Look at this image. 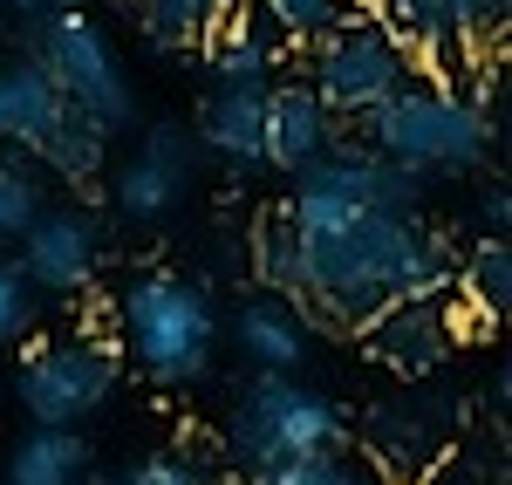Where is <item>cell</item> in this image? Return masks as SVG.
<instances>
[{"label":"cell","mask_w":512,"mask_h":485,"mask_svg":"<svg viewBox=\"0 0 512 485\" xmlns=\"http://www.w3.org/2000/svg\"><path fill=\"white\" fill-rule=\"evenodd\" d=\"M253 7H260V21L287 41V55H294V48L308 55V48H321L328 35H342V28L362 21V7H349V0H253Z\"/></svg>","instance_id":"obj_19"},{"label":"cell","mask_w":512,"mask_h":485,"mask_svg":"<svg viewBox=\"0 0 512 485\" xmlns=\"http://www.w3.org/2000/svg\"><path fill=\"white\" fill-rule=\"evenodd\" d=\"M458 301H403L390 315H376V322L362 328V349L376 356V363L403 369V376H424L451 356V342H458Z\"/></svg>","instance_id":"obj_13"},{"label":"cell","mask_w":512,"mask_h":485,"mask_svg":"<svg viewBox=\"0 0 512 485\" xmlns=\"http://www.w3.org/2000/svg\"><path fill=\"white\" fill-rule=\"evenodd\" d=\"M205 458H226V451L205 445V438H185V445H171V451H151V458H137V465L123 472V485H219Z\"/></svg>","instance_id":"obj_24"},{"label":"cell","mask_w":512,"mask_h":485,"mask_svg":"<svg viewBox=\"0 0 512 485\" xmlns=\"http://www.w3.org/2000/svg\"><path fill=\"white\" fill-rule=\"evenodd\" d=\"M226 171H260V96L253 89H205L198 103V144Z\"/></svg>","instance_id":"obj_15"},{"label":"cell","mask_w":512,"mask_h":485,"mask_svg":"<svg viewBox=\"0 0 512 485\" xmlns=\"http://www.w3.org/2000/svg\"><path fill=\"white\" fill-rule=\"evenodd\" d=\"M96 458H89V438L82 431H28L21 445L7 451V472L0 485H82Z\"/></svg>","instance_id":"obj_16"},{"label":"cell","mask_w":512,"mask_h":485,"mask_svg":"<svg viewBox=\"0 0 512 485\" xmlns=\"http://www.w3.org/2000/svg\"><path fill=\"white\" fill-rule=\"evenodd\" d=\"M14 14H28V21H48V14H69L76 0H7Z\"/></svg>","instance_id":"obj_29"},{"label":"cell","mask_w":512,"mask_h":485,"mask_svg":"<svg viewBox=\"0 0 512 485\" xmlns=\"http://www.w3.org/2000/svg\"><path fill=\"white\" fill-rule=\"evenodd\" d=\"M369 445H376L383 479L417 472V465H424V451H431V424L417 417V404H376V410H369Z\"/></svg>","instance_id":"obj_21"},{"label":"cell","mask_w":512,"mask_h":485,"mask_svg":"<svg viewBox=\"0 0 512 485\" xmlns=\"http://www.w3.org/2000/svg\"><path fill=\"white\" fill-rule=\"evenodd\" d=\"M315 485H376V479H369L362 465H349V458H328V465L315 472Z\"/></svg>","instance_id":"obj_28"},{"label":"cell","mask_w":512,"mask_h":485,"mask_svg":"<svg viewBox=\"0 0 512 485\" xmlns=\"http://www.w3.org/2000/svg\"><path fill=\"white\" fill-rule=\"evenodd\" d=\"M35 328V287L21 274V260L0 253V342H21Z\"/></svg>","instance_id":"obj_26"},{"label":"cell","mask_w":512,"mask_h":485,"mask_svg":"<svg viewBox=\"0 0 512 485\" xmlns=\"http://www.w3.org/2000/svg\"><path fill=\"white\" fill-rule=\"evenodd\" d=\"M478 219H485L492 240H506V219H512V192L506 185H485V192H478Z\"/></svg>","instance_id":"obj_27"},{"label":"cell","mask_w":512,"mask_h":485,"mask_svg":"<svg viewBox=\"0 0 512 485\" xmlns=\"http://www.w3.org/2000/svg\"><path fill=\"white\" fill-rule=\"evenodd\" d=\"M355 144L431 185V178L478 171L499 137H492V110L485 103L458 96V89H437V82H410L403 96H390L383 110H369L355 123Z\"/></svg>","instance_id":"obj_2"},{"label":"cell","mask_w":512,"mask_h":485,"mask_svg":"<svg viewBox=\"0 0 512 485\" xmlns=\"http://www.w3.org/2000/svg\"><path fill=\"white\" fill-rule=\"evenodd\" d=\"M226 458L260 472L280 458H342L349 451V424L321 390L294 383V376H253L239 390V410L226 424Z\"/></svg>","instance_id":"obj_5"},{"label":"cell","mask_w":512,"mask_h":485,"mask_svg":"<svg viewBox=\"0 0 512 485\" xmlns=\"http://www.w3.org/2000/svg\"><path fill=\"white\" fill-rule=\"evenodd\" d=\"M308 89L321 96V110L335 123H362L369 110H383L390 96H403L417 69H410V55L390 41V28L376 21V14H362L355 28L342 35H328L321 48H308Z\"/></svg>","instance_id":"obj_8"},{"label":"cell","mask_w":512,"mask_h":485,"mask_svg":"<svg viewBox=\"0 0 512 485\" xmlns=\"http://www.w3.org/2000/svg\"><path fill=\"white\" fill-rule=\"evenodd\" d=\"M117 376H123L117 342L96 335V328H76V335L41 342L35 356L21 363L14 397H21L35 431H82V417H96V410L110 404Z\"/></svg>","instance_id":"obj_7"},{"label":"cell","mask_w":512,"mask_h":485,"mask_svg":"<svg viewBox=\"0 0 512 485\" xmlns=\"http://www.w3.org/2000/svg\"><path fill=\"white\" fill-rule=\"evenodd\" d=\"M130 14H137L144 41L171 55V48H205V35L233 14V0H137Z\"/></svg>","instance_id":"obj_18"},{"label":"cell","mask_w":512,"mask_h":485,"mask_svg":"<svg viewBox=\"0 0 512 485\" xmlns=\"http://www.w3.org/2000/svg\"><path fill=\"white\" fill-rule=\"evenodd\" d=\"M301 233V226H294ZM458 287V260L424 212H342L301 233V287L294 308L308 328L362 335L403 301H444Z\"/></svg>","instance_id":"obj_1"},{"label":"cell","mask_w":512,"mask_h":485,"mask_svg":"<svg viewBox=\"0 0 512 485\" xmlns=\"http://www.w3.org/2000/svg\"><path fill=\"white\" fill-rule=\"evenodd\" d=\"M233 342L260 376H294V369L308 363V322H301V308L280 301V294H253V301L239 308Z\"/></svg>","instance_id":"obj_14"},{"label":"cell","mask_w":512,"mask_h":485,"mask_svg":"<svg viewBox=\"0 0 512 485\" xmlns=\"http://www.w3.org/2000/svg\"><path fill=\"white\" fill-rule=\"evenodd\" d=\"M465 308H472V322L485 328V322H499L512 308V246L506 240H472V253L458 260V287H451Z\"/></svg>","instance_id":"obj_17"},{"label":"cell","mask_w":512,"mask_h":485,"mask_svg":"<svg viewBox=\"0 0 512 485\" xmlns=\"http://www.w3.org/2000/svg\"><path fill=\"white\" fill-rule=\"evenodd\" d=\"M82 485H123V479L110 472V465H89V472H82Z\"/></svg>","instance_id":"obj_30"},{"label":"cell","mask_w":512,"mask_h":485,"mask_svg":"<svg viewBox=\"0 0 512 485\" xmlns=\"http://www.w3.org/2000/svg\"><path fill=\"white\" fill-rule=\"evenodd\" d=\"M192 137L178 130V123H151L144 130V144H137V158L117 164V178H110V199H117L123 219H171L178 199L192 192Z\"/></svg>","instance_id":"obj_11"},{"label":"cell","mask_w":512,"mask_h":485,"mask_svg":"<svg viewBox=\"0 0 512 485\" xmlns=\"http://www.w3.org/2000/svg\"><path fill=\"white\" fill-rule=\"evenodd\" d=\"M0 151L28 158L35 171H55L62 185H96L110 137L62 103V89L41 76L35 55L0 62Z\"/></svg>","instance_id":"obj_4"},{"label":"cell","mask_w":512,"mask_h":485,"mask_svg":"<svg viewBox=\"0 0 512 485\" xmlns=\"http://www.w3.org/2000/svg\"><path fill=\"white\" fill-rule=\"evenodd\" d=\"M28 55L41 62V76L62 89V103L76 110V117H89L103 137H117V130H130L137 123V96H130V76H123L117 48H110V35L89 21V14H48V21H35V41H28Z\"/></svg>","instance_id":"obj_6"},{"label":"cell","mask_w":512,"mask_h":485,"mask_svg":"<svg viewBox=\"0 0 512 485\" xmlns=\"http://www.w3.org/2000/svg\"><path fill=\"white\" fill-rule=\"evenodd\" d=\"M349 7H362V14H376V0H349Z\"/></svg>","instance_id":"obj_31"},{"label":"cell","mask_w":512,"mask_h":485,"mask_svg":"<svg viewBox=\"0 0 512 485\" xmlns=\"http://www.w3.org/2000/svg\"><path fill=\"white\" fill-rule=\"evenodd\" d=\"M41 212H48L41 171L28 158H14V151H0V240H21Z\"/></svg>","instance_id":"obj_23"},{"label":"cell","mask_w":512,"mask_h":485,"mask_svg":"<svg viewBox=\"0 0 512 485\" xmlns=\"http://www.w3.org/2000/svg\"><path fill=\"white\" fill-rule=\"evenodd\" d=\"M280 69H287V41L260 21L253 0H233V14L205 35V76H212V89H253V96H267Z\"/></svg>","instance_id":"obj_12"},{"label":"cell","mask_w":512,"mask_h":485,"mask_svg":"<svg viewBox=\"0 0 512 485\" xmlns=\"http://www.w3.org/2000/svg\"><path fill=\"white\" fill-rule=\"evenodd\" d=\"M349 130L321 110V96L301 76H280L267 96H260V164H274L287 178H301L308 164H321Z\"/></svg>","instance_id":"obj_9"},{"label":"cell","mask_w":512,"mask_h":485,"mask_svg":"<svg viewBox=\"0 0 512 485\" xmlns=\"http://www.w3.org/2000/svg\"><path fill=\"white\" fill-rule=\"evenodd\" d=\"M417 485H506V445L492 431H472L465 445H451L444 458H431V472Z\"/></svg>","instance_id":"obj_22"},{"label":"cell","mask_w":512,"mask_h":485,"mask_svg":"<svg viewBox=\"0 0 512 485\" xmlns=\"http://www.w3.org/2000/svg\"><path fill=\"white\" fill-rule=\"evenodd\" d=\"M444 14H451V28H458V41H465V48L492 55V41L506 35L512 0H444Z\"/></svg>","instance_id":"obj_25"},{"label":"cell","mask_w":512,"mask_h":485,"mask_svg":"<svg viewBox=\"0 0 512 485\" xmlns=\"http://www.w3.org/2000/svg\"><path fill=\"white\" fill-rule=\"evenodd\" d=\"M117 356L144 369L164 390H185V383H205L212 376V356H219V308L212 294L185 274H144V281L123 287L117 301Z\"/></svg>","instance_id":"obj_3"},{"label":"cell","mask_w":512,"mask_h":485,"mask_svg":"<svg viewBox=\"0 0 512 485\" xmlns=\"http://www.w3.org/2000/svg\"><path fill=\"white\" fill-rule=\"evenodd\" d=\"M253 281L260 294H280V301H294V287H301V233H294L287 205H267L253 219Z\"/></svg>","instance_id":"obj_20"},{"label":"cell","mask_w":512,"mask_h":485,"mask_svg":"<svg viewBox=\"0 0 512 485\" xmlns=\"http://www.w3.org/2000/svg\"><path fill=\"white\" fill-rule=\"evenodd\" d=\"M117 7H137V0H117Z\"/></svg>","instance_id":"obj_32"},{"label":"cell","mask_w":512,"mask_h":485,"mask_svg":"<svg viewBox=\"0 0 512 485\" xmlns=\"http://www.w3.org/2000/svg\"><path fill=\"white\" fill-rule=\"evenodd\" d=\"M21 274L35 294H89L96 281V267H103V233H96V219L76 212V205H62V212H41L35 226L21 233Z\"/></svg>","instance_id":"obj_10"}]
</instances>
